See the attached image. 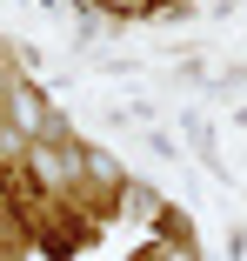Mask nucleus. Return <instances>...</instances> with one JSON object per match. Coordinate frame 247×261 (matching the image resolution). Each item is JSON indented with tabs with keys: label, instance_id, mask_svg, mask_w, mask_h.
Returning <instances> with one entry per match:
<instances>
[{
	"label": "nucleus",
	"instance_id": "f257e3e1",
	"mask_svg": "<svg viewBox=\"0 0 247 261\" xmlns=\"http://www.w3.org/2000/svg\"><path fill=\"white\" fill-rule=\"evenodd\" d=\"M80 168H87V161H80L74 147H34V174H40L47 188H74Z\"/></svg>",
	"mask_w": 247,
	"mask_h": 261
},
{
	"label": "nucleus",
	"instance_id": "f03ea898",
	"mask_svg": "<svg viewBox=\"0 0 247 261\" xmlns=\"http://www.w3.org/2000/svg\"><path fill=\"white\" fill-rule=\"evenodd\" d=\"M14 127H20V134H34V127H40V100H34L27 87H14Z\"/></svg>",
	"mask_w": 247,
	"mask_h": 261
}]
</instances>
